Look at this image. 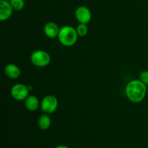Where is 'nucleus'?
<instances>
[{
	"mask_svg": "<svg viewBox=\"0 0 148 148\" xmlns=\"http://www.w3.org/2000/svg\"><path fill=\"white\" fill-rule=\"evenodd\" d=\"M147 92V85L140 79H133L126 86L125 92L131 102L138 103L145 99Z\"/></svg>",
	"mask_w": 148,
	"mask_h": 148,
	"instance_id": "f257e3e1",
	"label": "nucleus"
},
{
	"mask_svg": "<svg viewBox=\"0 0 148 148\" xmlns=\"http://www.w3.org/2000/svg\"><path fill=\"white\" fill-rule=\"evenodd\" d=\"M77 38L78 34L76 29L69 25H64L61 27L58 35L59 42L63 46L67 47L74 46L77 40Z\"/></svg>",
	"mask_w": 148,
	"mask_h": 148,
	"instance_id": "f03ea898",
	"label": "nucleus"
},
{
	"mask_svg": "<svg viewBox=\"0 0 148 148\" xmlns=\"http://www.w3.org/2000/svg\"><path fill=\"white\" fill-rule=\"evenodd\" d=\"M30 62L34 66L43 67L49 64L51 62V56L49 53L45 51L36 50L32 53L30 56Z\"/></svg>",
	"mask_w": 148,
	"mask_h": 148,
	"instance_id": "7ed1b4c3",
	"label": "nucleus"
},
{
	"mask_svg": "<svg viewBox=\"0 0 148 148\" xmlns=\"http://www.w3.org/2000/svg\"><path fill=\"white\" fill-rule=\"evenodd\" d=\"M59 102L56 97L53 95L45 96L40 103V108L46 114H52L57 109Z\"/></svg>",
	"mask_w": 148,
	"mask_h": 148,
	"instance_id": "20e7f679",
	"label": "nucleus"
},
{
	"mask_svg": "<svg viewBox=\"0 0 148 148\" xmlns=\"http://www.w3.org/2000/svg\"><path fill=\"white\" fill-rule=\"evenodd\" d=\"M29 91L30 90L26 85L21 83L15 84L11 89V95L16 101H23L29 95Z\"/></svg>",
	"mask_w": 148,
	"mask_h": 148,
	"instance_id": "39448f33",
	"label": "nucleus"
},
{
	"mask_svg": "<svg viewBox=\"0 0 148 148\" xmlns=\"http://www.w3.org/2000/svg\"><path fill=\"white\" fill-rule=\"evenodd\" d=\"M75 17L79 23L88 24L92 18V14L89 9L85 6H80L75 10Z\"/></svg>",
	"mask_w": 148,
	"mask_h": 148,
	"instance_id": "423d86ee",
	"label": "nucleus"
},
{
	"mask_svg": "<svg viewBox=\"0 0 148 148\" xmlns=\"http://www.w3.org/2000/svg\"><path fill=\"white\" fill-rule=\"evenodd\" d=\"M13 8L9 0H0V20L4 21L12 14Z\"/></svg>",
	"mask_w": 148,
	"mask_h": 148,
	"instance_id": "0eeeda50",
	"label": "nucleus"
},
{
	"mask_svg": "<svg viewBox=\"0 0 148 148\" xmlns=\"http://www.w3.org/2000/svg\"><path fill=\"white\" fill-rule=\"evenodd\" d=\"M59 30L60 28L59 27L58 25L53 22H49L45 25L44 27H43L44 34L50 38H55L58 37Z\"/></svg>",
	"mask_w": 148,
	"mask_h": 148,
	"instance_id": "6e6552de",
	"label": "nucleus"
},
{
	"mask_svg": "<svg viewBox=\"0 0 148 148\" xmlns=\"http://www.w3.org/2000/svg\"><path fill=\"white\" fill-rule=\"evenodd\" d=\"M4 74L10 79H17L20 77L21 71L18 66L14 64H9L6 65L4 69Z\"/></svg>",
	"mask_w": 148,
	"mask_h": 148,
	"instance_id": "1a4fd4ad",
	"label": "nucleus"
},
{
	"mask_svg": "<svg viewBox=\"0 0 148 148\" xmlns=\"http://www.w3.org/2000/svg\"><path fill=\"white\" fill-rule=\"evenodd\" d=\"M25 106L27 110L29 111H35L40 106V102L38 98L35 95H30L25 100Z\"/></svg>",
	"mask_w": 148,
	"mask_h": 148,
	"instance_id": "9d476101",
	"label": "nucleus"
},
{
	"mask_svg": "<svg viewBox=\"0 0 148 148\" xmlns=\"http://www.w3.org/2000/svg\"><path fill=\"white\" fill-rule=\"evenodd\" d=\"M38 127L42 130H47L51 125V120L47 114L40 116L38 121Z\"/></svg>",
	"mask_w": 148,
	"mask_h": 148,
	"instance_id": "9b49d317",
	"label": "nucleus"
},
{
	"mask_svg": "<svg viewBox=\"0 0 148 148\" xmlns=\"http://www.w3.org/2000/svg\"><path fill=\"white\" fill-rule=\"evenodd\" d=\"M11 4L13 10L16 11H20L25 7V1L24 0H9Z\"/></svg>",
	"mask_w": 148,
	"mask_h": 148,
	"instance_id": "f8f14e48",
	"label": "nucleus"
},
{
	"mask_svg": "<svg viewBox=\"0 0 148 148\" xmlns=\"http://www.w3.org/2000/svg\"><path fill=\"white\" fill-rule=\"evenodd\" d=\"M77 33L78 36L80 37H84L88 34V28L87 24H84V23H79L76 27Z\"/></svg>",
	"mask_w": 148,
	"mask_h": 148,
	"instance_id": "ddd939ff",
	"label": "nucleus"
},
{
	"mask_svg": "<svg viewBox=\"0 0 148 148\" xmlns=\"http://www.w3.org/2000/svg\"><path fill=\"white\" fill-rule=\"evenodd\" d=\"M145 85H148V71H143L140 74V79Z\"/></svg>",
	"mask_w": 148,
	"mask_h": 148,
	"instance_id": "4468645a",
	"label": "nucleus"
},
{
	"mask_svg": "<svg viewBox=\"0 0 148 148\" xmlns=\"http://www.w3.org/2000/svg\"><path fill=\"white\" fill-rule=\"evenodd\" d=\"M54 148H69V147L66 145H59L56 146V147H55Z\"/></svg>",
	"mask_w": 148,
	"mask_h": 148,
	"instance_id": "2eb2a0df",
	"label": "nucleus"
},
{
	"mask_svg": "<svg viewBox=\"0 0 148 148\" xmlns=\"http://www.w3.org/2000/svg\"><path fill=\"white\" fill-rule=\"evenodd\" d=\"M147 87H148V85H147Z\"/></svg>",
	"mask_w": 148,
	"mask_h": 148,
	"instance_id": "dca6fc26",
	"label": "nucleus"
}]
</instances>
